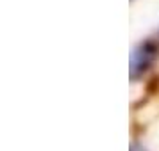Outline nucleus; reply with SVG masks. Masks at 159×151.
<instances>
[{
  "mask_svg": "<svg viewBox=\"0 0 159 151\" xmlns=\"http://www.w3.org/2000/svg\"><path fill=\"white\" fill-rule=\"evenodd\" d=\"M156 57V46L152 43H143L139 44L136 50L130 55V66L129 73L132 78H136L138 75H141L148 69V66L152 64V61Z\"/></svg>",
  "mask_w": 159,
  "mask_h": 151,
  "instance_id": "1",
  "label": "nucleus"
}]
</instances>
